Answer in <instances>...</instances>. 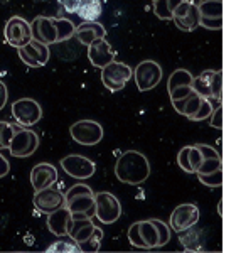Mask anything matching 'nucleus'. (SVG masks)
Returning <instances> with one entry per match:
<instances>
[{"label": "nucleus", "mask_w": 236, "mask_h": 253, "mask_svg": "<svg viewBox=\"0 0 236 253\" xmlns=\"http://www.w3.org/2000/svg\"><path fill=\"white\" fill-rule=\"evenodd\" d=\"M115 175L120 182L138 186L147 181L150 175L149 159L138 150H127L120 156L115 164Z\"/></svg>", "instance_id": "f257e3e1"}, {"label": "nucleus", "mask_w": 236, "mask_h": 253, "mask_svg": "<svg viewBox=\"0 0 236 253\" xmlns=\"http://www.w3.org/2000/svg\"><path fill=\"white\" fill-rule=\"evenodd\" d=\"M66 208L71 211L73 219H91L96 213L95 193L86 184H75L64 194Z\"/></svg>", "instance_id": "f03ea898"}, {"label": "nucleus", "mask_w": 236, "mask_h": 253, "mask_svg": "<svg viewBox=\"0 0 236 253\" xmlns=\"http://www.w3.org/2000/svg\"><path fill=\"white\" fill-rule=\"evenodd\" d=\"M128 242L132 247L142 248V250H154L158 248V231L152 219L145 221H135L128 228Z\"/></svg>", "instance_id": "7ed1b4c3"}, {"label": "nucleus", "mask_w": 236, "mask_h": 253, "mask_svg": "<svg viewBox=\"0 0 236 253\" xmlns=\"http://www.w3.org/2000/svg\"><path fill=\"white\" fill-rule=\"evenodd\" d=\"M133 76V69L125 63L120 61H113L108 66L101 69V83L110 91H120L127 86L130 78Z\"/></svg>", "instance_id": "20e7f679"}, {"label": "nucleus", "mask_w": 236, "mask_h": 253, "mask_svg": "<svg viewBox=\"0 0 236 253\" xmlns=\"http://www.w3.org/2000/svg\"><path fill=\"white\" fill-rule=\"evenodd\" d=\"M103 126L95 120H79L69 126V135L79 145L93 147L103 138Z\"/></svg>", "instance_id": "39448f33"}, {"label": "nucleus", "mask_w": 236, "mask_h": 253, "mask_svg": "<svg viewBox=\"0 0 236 253\" xmlns=\"http://www.w3.org/2000/svg\"><path fill=\"white\" fill-rule=\"evenodd\" d=\"M3 38H5L7 44L15 49H20L32 41V27L31 22H27L26 19L14 15L5 22L3 27Z\"/></svg>", "instance_id": "423d86ee"}, {"label": "nucleus", "mask_w": 236, "mask_h": 253, "mask_svg": "<svg viewBox=\"0 0 236 253\" xmlns=\"http://www.w3.org/2000/svg\"><path fill=\"white\" fill-rule=\"evenodd\" d=\"M162 75L164 73H162L160 64L152 59L142 61L133 69V80H135V84L140 91H150L152 88H156L162 81Z\"/></svg>", "instance_id": "0eeeda50"}, {"label": "nucleus", "mask_w": 236, "mask_h": 253, "mask_svg": "<svg viewBox=\"0 0 236 253\" xmlns=\"http://www.w3.org/2000/svg\"><path fill=\"white\" fill-rule=\"evenodd\" d=\"M39 147V135L34 130L27 128V126H20L12 137V142L9 145V152L12 157H29L38 150Z\"/></svg>", "instance_id": "6e6552de"}, {"label": "nucleus", "mask_w": 236, "mask_h": 253, "mask_svg": "<svg viewBox=\"0 0 236 253\" xmlns=\"http://www.w3.org/2000/svg\"><path fill=\"white\" fill-rule=\"evenodd\" d=\"M12 117L20 126H32L42 118V108L34 98H20L12 103Z\"/></svg>", "instance_id": "1a4fd4ad"}, {"label": "nucleus", "mask_w": 236, "mask_h": 253, "mask_svg": "<svg viewBox=\"0 0 236 253\" xmlns=\"http://www.w3.org/2000/svg\"><path fill=\"white\" fill-rule=\"evenodd\" d=\"M95 205H96L95 216L103 224L115 223L121 216V205L112 193H107V191L95 193Z\"/></svg>", "instance_id": "9d476101"}, {"label": "nucleus", "mask_w": 236, "mask_h": 253, "mask_svg": "<svg viewBox=\"0 0 236 253\" xmlns=\"http://www.w3.org/2000/svg\"><path fill=\"white\" fill-rule=\"evenodd\" d=\"M61 167L66 172L69 177L73 179H89L93 177L96 170V166L93 161H89L88 157L84 156H78V154H71V156H66L61 161Z\"/></svg>", "instance_id": "9b49d317"}, {"label": "nucleus", "mask_w": 236, "mask_h": 253, "mask_svg": "<svg viewBox=\"0 0 236 253\" xmlns=\"http://www.w3.org/2000/svg\"><path fill=\"white\" fill-rule=\"evenodd\" d=\"M172 20H174V24H176L177 29H181L184 32L196 31L199 27V20H201L197 3L191 2V0H184V2L174 10Z\"/></svg>", "instance_id": "f8f14e48"}, {"label": "nucleus", "mask_w": 236, "mask_h": 253, "mask_svg": "<svg viewBox=\"0 0 236 253\" xmlns=\"http://www.w3.org/2000/svg\"><path fill=\"white\" fill-rule=\"evenodd\" d=\"M17 52H19L20 61L29 68L46 66L47 61H49V56H51L49 46L39 42V41H36V39H32L27 46L17 49Z\"/></svg>", "instance_id": "ddd939ff"}, {"label": "nucleus", "mask_w": 236, "mask_h": 253, "mask_svg": "<svg viewBox=\"0 0 236 253\" xmlns=\"http://www.w3.org/2000/svg\"><path fill=\"white\" fill-rule=\"evenodd\" d=\"M34 208L38 211L44 214H49L52 211L59 210V208L66 206V198L61 193L59 189H54V187H46V189L40 191H34Z\"/></svg>", "instance_id": "4468645a"}, {"label": "nucleus", "mask_w": 236, "mask_h": 253, "mask_svg": "<svg viewBox=\"0 0 236 253\" xmlns=\"http://www.w3.org/2000/svg\"><path fill=\"white\" fill-rule=\"evenodd\" d=\"M199 221V208L193 203L179 205L170 214V228L177 233L194 228Z\"/></svg>", "instance_id": "2eb2a0df"}, {"label": "nucleus", "mask_w": 236, "mask_h": 253, "mask_svg": "<svg viewBox=\"0 0 236 253\" xmlns=\"http://www.w3.org/2000/svg\"><path fill=\"white\" fill-rule=\"evenodd\" d=\"M32 27V39L39 41L42 44H56L58 42V27H56V20L52 17H44V15H38L31 22Z\"/></svg>", "instance_id": "dca6fc26"}, {"label": "nucleus", "mask_w": 236, "mask_h": 253, "mask_svg": "<svg viewBox=\"0 0 236 253\" xmlns=\"http://www.w3.org/2000/svg\"><path fill=\"white\" fill-rule=\"evenodd\" d=\"M88 59L95 68L103 69L115 61V52L112 51L108 41H105V38H98L88 46Z\"/></svg>", "instance_id": "f3484780"}, {"label": "nucleus", "mask_w": 236, "mask_h": 253, "mask_svg": "<svg viewBox=\"0 0 236 253\" xmlns=\"http://www.w3.org/2000/svg\"><path fill=\"white\" fill-rule=\"evenodd\" d=\"M56 181H58V169L52 164L40 162V164L32 167L31 184L34 187V191H40V189H46V187L54 186Z\"/></svg>", "instance_id": "a211bd4d"}, {"label": "nucleus", "mask_w": 236, "mask_h": 253, "mask_svg": "<svg viewBox=\"0 0 236 253\" xmlns=\"http://www.w3.org/2000/svg\"><path fill=\"white\" fill-rule=\"evenodd\" d=\"M75 36L81 44L89 46L95 39L107 38V29L101 26L98 20H83L79 26H76Z\"/></svg>", "instance_id": "6ab92c4d"}, {"label": "nucleus", "mask_w": 236, "mask_h": 253, "mask_svg": "<svg viewBox=\"0 0 236 253\" xmlns=\"http://www.w3.org/2000/svg\"><path fill=\"white\" fill-rule=\"evenodd\" d=\"M71 221V211L66 206L52 211L47 214V228L52 235L56 236H66L68 235V224Z\"/></svg>", "instance_id": "aec40b11"}, {"label": "nucleus", "mask_w": 236, "mask_h": 253, "mask_svg": "<svg viewBox=\"0 0 236 253\" xmlns=\"http://www.w3.org/2000/svg\"><path fill=\"white\" fill-rule=\"evenodd\" d=\"M197 147L202 154V164L196 174H209V172H214V170L221 169L223 159L214 147L206 145V144H197Z\"/></svg>", "instance_id": "412c9836"}, {"label": "nucleus", "mask_w": 236, "mask_h": 253, "mask_svg": "<svg viewBox=\"0 0 236 253\" xmlns=\"http://www.w3.org/2000/svg\"><path fill=\"white\" fill-rule=\"evenodd\" d=\"M96 230V226L93 224L91 219H73L68 224V236L75 243H83L86 242L89 236L93 235V231Z\"/></svg>", "instance_id": "4be33fe9"}, {"label": "nucleus", "mask_w": 236, "mask_h": 253, "mask_svg": "<svg viewBox=\"0 0 236 253\" xmlns=\"http://www.w3.org/2000/svg\"><path fill=\"white\" fill-rule=\"evenodd\" d=\"M214 73H216V69H206V71H202L199 76H196V78L193 80V83H191L194 91H196L197 95H201L202 98H207V100H213L211 81L214 78Z\"/></svg>", "instance_id": "5701e85b"}, {"label": "nucleus", "mask_w": 236, "mask_h": 253, "mask_svg": "<svg viewBox=\"0 0 236 253\" xmlns=\"http://www.w3.org/2000/svg\"><path fill=\"white\" fill-rule=\"evenodd\" d=\"M76 14L83 20H98L103 14L101 0H81Z\"/></svg>", "instance_id": "b1692460"}, {"label": "nucleus", "mask_w": 236, "mask_h": 253, "mask_svg": "<svg viewBox=\"0 0 236 253\" xmlns=\"http://www.w3.org/2000/svg\"><path fill=\"white\" fill-rule=\"evenodd\" d=\"M199 14L202 19L223 17V0H199Z\"/></svg>", "instance_id": "393cba45"}, {"label": "nucleus", "mask_w": 236, "mask_h": 253, "mask_svg": "<svg viewBox=\"0 0 236 253\" xmlns=\"http://www.w3.org/2000/svg\"><path fill=\"white\" fill-rule=\"evenodd\" d=\"M184 0H156L154 2V14L160 20H172L174 10L177 9Z\"/></svg>", "instance_id": "a878e982"}, {"label": "nucleus", "mask_w": 236, "mask_h": 253, "mask_svg": "<svg viewBox=\"0 0 236 253\" xmlns=\"http://www.w3.org/2000/svg\"><path fill=\"white\" fill-rule=\"evenodd\" d=\"M193 80H194V76L191 75L187 69L179 68V69H176V71H174L172 75L169 76V80H167V91L170 93L172 89H176L179 86H191Z\"/></svg>", "instance_id": "bb28decb"}, {"label": "nucleus", "mask_w": 236, "mask_h": 253, "mask_svg": "<svg viewBox=\"0 0 236 253\" xmlns=\"http://www.w3.org/2000/svg\"><path fill=\"white\" fill-rule=\"evenodd\" d=\"M56 20V27H58V42H64V41L71 39L76 32V26L69 19L58 17Z\"/></svg>", "instance_id": "cd10ccee"}, {"label": "nucleus", "mask_w": 236, "mask_h": 253, "mask_svg": "<svg viewBox=\"0 0 236 253\" xmlns=\"http://www.w3.org/2000/svg\"><path fill=\"white\" fill-rule=\"evenodd\" d=\"M20 128V125H12L7 122H0V149H9L12 137Z\"/></svg>", "instance_id": "c85d7f7f"}, {"label": "nucleus", "mask_w": 236, "mask_h": 253, "mask_svg": "<svg viewBox=\"0 0 236 253\" xmlns=\"http://www.w3.org/2000/svg\"><path fill=\"white\" fill-rule=\"evenodd\" d=\"M199 182L204 184L207 187H221L223 186V181H225V174H223V167L214 172H209V174H196Z\"/></svg>", "instance_id": "c756f323"}, {"label": "nucleus", "mask_w": 236, "mask_h": 253, "mask_svg": "<svg viewBox=\"0 0 236 253\" xmlns=\"http://www.w3.org/2000/svg\"><path fill=\"white\" fill-rule=\"evenodd\" d=\"M101 242H103V230H100V228L96 226V230L93 231V235L89 236L86 242L79 243V248H81V252H89V253L98 252L101 247Z\"/></svg>", "instance_id": "7c9ffc66"}, {"label": "nucleus", "mask_w": 236, "mask_h": 253, "mask_svg": "<svg viewBox=\"0 0 236 253\" xmlns=\"http://www.w3.org/2000/svg\"><path fill=\"white\" fill-rule=\"evenodd\" d=\"M47 252L49 253H75V252H81L79 245L75 242H56L52 243L51 247H47Z\"/></svg>", "instance_id": "2f4dec72"}, {"label": "nucleus", "mask_w": 236, "mask_h": 253, "mask_svg": "<svg viewBox=\"0 0 236 253\" xmlns=\"http://www.w3.org/2000/svg\"><path fill=\"white\" fill-rule=\"evenodd\" d=\"M189 150H191V145H186L179 150L177 154V166L181 167L184 172L187 174H194L193 167H191V162H189Z\"/></svg>", "instance_id": "473e14b6"}, {"label": "nucleus", "mask_w": 236, "mask_h": 253, "mask_svg": "<svg viewBox=\"0 0 236 253\" xmlns=\"http://www.w3.org/2000/svg\"><path fill=\"white\" fill-rule=\"evenodd\" d=\"M213 110H214L213 101L207 100V98H204V101H202L201 108L197 110L196 115L191 118V122H202V120H207V118L211 117V113H213Z\"/></svg>", "instance_id": "72a5a7b5"}, {"label": "nucleus", "mask_w": 236, "mask_h": 253, "mask_svg": "<svg viewBox=\"0 0 236 253\" xmlns=\"http://www.w3.org/2000/svg\"><path fill=\"white\" fill-rule=\"evenodd\" d=\"M152 223L156 224V228H157V231H158V248L164 247V245H167L169 240H170L169 226L164 221H160V219H152Z\"/></svg>", "instance_id": "f704fd0d"}, {"label": "nucleus", "mask_w": 236, "mask_h": 253, "mask_svg": "<svg viewBox=\"0 0 236 253\" xmlns=\"http://www.w3.org/2000/svg\"><path fill=\"white\" fill-rule=\"evenodd\" d=\"M209 125L213 126V128L223 130V126H225V122H223V103H218L216 107H214L213 113H211V117H209Z\"/></svg>", "instance_id": "c9c22d12"}, {"label": "nucleus", "mask_w": 236, "mask_h": 253, "mask_svg": "<svg viewBox=\"0 0 236 253\" xmlns=\"http://www.w3.org/2000/svg\"><path fill=\"white\" fill-rule=\"evenodd\" d=\"M189 162H191V167H193L194 174L199 170V167L202 164V154L199 150L197 145H191V150H189Z\"/></svg>", "instance_id": "e433bc0d"}, {"label": "nucleus", "mask_w": 236, "mask_h": 253, "mask_svg": "<svg viewBox=\"0 0 236 253\" xmlns=\"http://www.w3.org/2000/svg\"><path fill=\"white\" fill-rule=\"evenodd\" d=\"M223 24H225V19H202L199 20V27H204L207 31H219L223 29Z\"/></svg>", "instance_id": "4c0bfd02"}, {"label": "nucleus", "mask_w": 236, "mask_h": 253, "mask_svg": "<svg viewBox=\"0 0 236 253\" xmlns=\"http://www.w3.org/2000/svg\"><path fill=\"white\" fill-rule=\"evenodd\" d=\"M58 2L64 7V10L71 12V14H76V10H78L81 0H58Z\"/></svg>", "instance_id": "58836bf2"}, {"label": "nucleus", "mask_w": 236, "mask_h": 253, "mask_svg": "<svg viewBox=\"0 0 236 253\" xmlns=\"http://www.w3.org/2000/svg\"><path fill=\"white\" fill-rule=\"evenodd\" d=\"M7 100H9V91H7V84L0 81V110L5 108Z\"/></svg>", "instance_id": "ea45409f"}, {"label": "nucleus", "mask_w": 236, "mask_h": 253, "mask_svg": "<svg viewBox=\"0 0 236 253\" xmlns=\"http://www.w3.org/2000/svg\"><path fill=\"white\" fill-rule=\"evenodd\" d=\"M10 170V164L7 162V159L0 154V177H3V175H7Z\"/></svg>", "instance_id": "a19ab883"}, {"label": "nucleus", "mask_w": 236, "mask_h": 253, "mask_svg": "<svg viewBox=\"0 0 236 253\" xmlns=\"http://www.w3.org/2000/svg\"><path fill=\"white\" fill-rule=\"evenodd\" d=\"M218 213H219V216H221V218H223V216H225V208H223V199L218 203Z\"/></svg>", "instance_id": "79ce46f5"}, {"label": "nucleus", "mask_w": 236, "mask_h": 253, "mask_svg": "<svg viewBox=\"0 0 236 253\" xmlns=\"http://www.w3.org/2000/svg\"><path fill=\"white\" fill-rule=\"evenodd\" d=\"M152 2H156V0H152Z\"/></svg>", "instance_id": "37998d69"}]
</instances>
